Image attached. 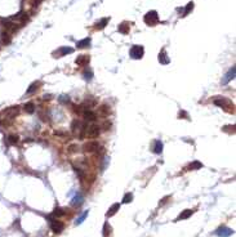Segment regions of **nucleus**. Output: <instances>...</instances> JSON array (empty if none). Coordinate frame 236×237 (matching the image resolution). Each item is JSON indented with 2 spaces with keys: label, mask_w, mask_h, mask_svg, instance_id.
Instances as JSON below:
<instances>
[{
  "label": "nucleus",
  "mask_w": 236,
  "mask_h": 237,
  "mask_svg": "<svg viewBox=\"0 0 236 237\" xmlns=\"http://www.w3.org/2000/svg\"><path fill=\"white\" fill-rule=\"evenodd\" d=\"M83 130H84L83 137H86V138H97L101 134V128L97 124H92L88 128H83Z\"/></svg>",
  "instance_id": "f257e3e1"
},
{
  "label": "nucleus",
  "mask_w": 236,
  "mask_h": 237,
  "mask_svg": "<svg viewBox=\"0 0 236 237\" xmlns=\"http://www.w3.org/2000/svg\"><path fill=\"white\" fill-rule=\"evenodd\" d=\"M48 219H49V224H51V229L53 231V232L54 233H61L63 231V228H65V224L62 222H59V220H57V219H53L52 215H49Z\"/></svg>",
  "instance_id": "f03ea898"
},
{
  "label": "nucleus",
  "mask_w": 236,
  "mask_h": 237,
  "mask_svg": "<svg viewBox=\"0 0 236 237\" xmlns=\"http://www.w3.org/2000/svg\"><path fill=\"white\" fill-rule=\"evenodd\" d=\"M145 22L149 25V26H155L157 22H159V15H157V12L156 10H150L147 12L146 15H145Z\"/></svg>",
  "instance_id": "7ed1b4c3"
},
{
  "label": "nucleus",
  "mask_w": 236,
  "mask_h": 237,
  "mask_svg": "<svg viewBox=\"0 0 236 237\" xmlns=\"http://www.w3.org/2000/svg\"><path fill=\"white\" fill-rule=\"evenodd\" d=\"M129 54L133 59H141L145 54V48L142 45H133L130 48Z\"/></svg>",
  "instance_id": "20e7f679"
},
{
  "label": "nucleus",
  "mask_w": 236,
  "mask_h": 237,
  "mask_svg": "<svg viewBox=\"0 0 236 237\" xmlns=\"http://www.w3.org/2000/svg\"><path fill=\"white\" fill-rule=\"evenodd\" d=\"M98 148H100V144H98V142L96 141H89V142H86L84 143V146H83V151L84 152H96V151H98Z\"/></svg>",
  "instance_id": "39448f33"
},
{
  "label": "nucleus",
  "mask_w": 236,
  "mask_h": 237,
  "mask_svg": "<svg viewBox=\"0 0 236 237\" xmlns=\"http://www.w3.org/2000/svg\"><path fill=\"white\" fill-rule=\"evenodd\" d=\"M214 102V105L216 106H219V107H222V108H224V110H227V111H230L231 112V102H230L228 99H226V98H218V99H214L213 101Z\"/></svg>",
  "instance_id": "423d86ee"
},
{
  "label": "nucleus",
  "mask_w": 236,
  "mask_h": 237,
  "mask_svg": "<svg viewBox=\"0 0 236 237\" xmlns=\"http://www.w3.org/2000/svg\"><path fill=\"white\" fill-rule=\"evenodd\" d=\"M18 112H19V107L18 106H13V107H9V108L7 110H4L3 111V115L5 117H9V118H13L18 115Z\"/></svg>",
  "instance_id": "0eeeda50"
},
{
  "label": "nucleus",
  "mask_w": 236,
  "mask_h": 237,
  "mask_svg": "<svg viewBox=\"0 0 236 237\" xmlns=\"http://www.w3.org/2000/svg\"><path fill=\"white\" fill-rule=\"evenodd\" d=\"M216 235L218 237H230L231 235H234V231L227 228V227H221L216 231Z\"/></svg>",
  "instance_id": "6e6552de"
},
{
  "label": "nucleus",
  "mask_w": 236,
  "mask_h": 237,
  "mask_svg": "<svg viewBox=\"0 0 236 237\" xmlns=\"http://www.w3.org/2000/svg\"><path fill=\"white\" fill-rule=\"evenodd\" d=\"M89 61H90L89 56L81 54V56H79L78 58L75 59V63H76V64H79V66H86V64L89 63Z\"/></svg>",
  "instance_id": "1a4fd4ad"
},
{
  "label": "nucleus",
  "mask_w": 236,
  "mask_h": 237,
  "mask_svg": "<svg viewBox=\"0 0 236 237\" xmlns=\"http://www.w3.org/2000/svg\"><path fill=\"white\" fill-rule=\"evenodd\" d=\"M0 41H2V44L4 45H8L10 41H12V36H10V32L8 31H4L0 34Z\"/></svg>",
  "instance_id": "9d476101"
},
{
  "label": "nucleus",
  "mask_w": 236,
  "mask_h": 237,
  "mask_svg": "<svg viewBox=\"0 0 236 237\" xmlns=\"http://www.w3.org/2000/svg\"><path fill=\"white\" fill-rule=\"evenodd\" d=\"M235 72H236V68H235V66L232 67V68H230V71L224 75V77H223V80H222V84H227L228 81H231V80L235 77Z\"/></svg>",
  "instance_id": "9b49d317"
},
{
  "label": "nucleus",
  "mask_w": 236,
  "mask_h": 237,
  "mask_svg": "<svg viewBox=\"0 0 236 237\" xmlns=\"http://www.w3.org/2000/svg\"><path fill=\"white\" fill-rule=\"evenodd\" d=\"M159 62L163 63V64H168L169 62H171V58L168 57L165 49H163V50L160 52V54H159Z\"/></svg>",
  "instance_id": "f8f14e48"
},
{
  "label": "nucleus",
  "mask_w": 236,
  "mask_h": 237,
  "mask_svg": "<svg viewBox=\"0 0 236 237\" xmlns=\"http://www.w3.org/2000/svg\"><path fill=\"white\" fill-rule=\"evenodd\" d=\"M118 30H119L120 34L127 35V34H129L130 26H129V23H128V22H123V23H120V25L118 26Z\"/></svg>",
  "instance_id": "ddd939ff"
},
{
  "label": "nucleus",
  "mask_w": 236,
  "mask_h": 237,
  "mask_svg": "<svg viewBox=\"0 0 236 237\" xmlns=\"http://www.w3.org/2000/svg\"><path fill=\"white\" fill-rule=\"evenodd\" d=\"M119 210H120V204H114V205H111V208L108 209V211L106 213V217H112V215L116 214Z\"/></svg>",
  "instance_id": "4468645a"
},
{
  "label": "nucleus",
  "mask_w": 236,
  "mask_h": 237,
  "mask_svg": "<svg viewBox=\"0 0 236 237\" xmlns=\"http://www.w3.org/2000/svg\"><path fill=\"white\" fill-rule=\"evenodd\" d=\"M84 118L86 121H90V122H93V121H96V118H97V115L94 114V112H92V111H84Z\"/></svg>",
  "instance_id": "2eb2a0df"
},
{
  "label": "nucleus",
  "mask_w": 236,
  "mask_h": 237,
  "mask_svg": "<svg viewBox=\"0 0 236 237\" xmlns=\"http://www.w3.org/2000/svg\"><path fill=\"white\" fill-rule=\"evenodd\" d=\"M191 215H192V210L191 209H186V210H183L182 213H181L179 215H178V218H177V220H183V219H187V218H190Z\"/></svg>",
  "instance_id": "dca6fc26"
},
{
  "label": "nucleus",
  "mask_w": 236,
  "mask_h": 237,
  "mask_svg": "<svg viewBox=\"0 0 236 237\" xmlns=\"http://www.w3.org/2000/svg\"><path fill=\"white\" fill-rule=\"evenodd\" d=\"M74 49L72 48H67V46H62L61 49H58V52H56L54 54H58V56H65V54H70V53H72Z\"/></svg>",
  "instance_id": "f3484780"
},
{
  "label": "nucleus",
  "mask_w": 236,
  "mask_h": 237,
  "mask_svg": "<svg viewBox=\"0 0 236 237\" xmlns=\"http://www.w3.org/2000/svg\"><path fill=\"white\" fill-rule=\"evenodd\" d=\"M83 201H84V198H83V196L80 195V193H78L74 198H72V201H71V204H72L74 206H79V205H81L83 204Z\"/></svg>",
  "instance_id": "a211bd4d"
},
{
  "label": "nucleus",
  "mask_w": 236,
  "mask_h": 237,
  "mask_svg": "<svg viewBox=\"0 0 236 237\" xmlns=\"http://www.w3.org/2000/svg\"><path fill=\"white\" fill-rule=\"evenodd\" d=\"M40 85H41V83H40V81H35V83H32V84L30 85V87H29V89H27V91H26V93H27V94H31V93H34L35 90H37V89H39V87H40Z\"/></svg>",
  "instance_id": "6ab92c4d"
},
{
  "label": "nucleus",
  "mask_w": 236,
  "mask_h": 237,
  "mask_svg": "<svg viewBox=\"0 0 236 237\" xmlns=\"http://www.w3.org/2000/svg\"><path fill=\"white\" fill-rule=\"evenodd\" d=\"M23 110L27 112V114H34L35 112V105L32 102H27V103L23 106Z\"/></svg>",
  "instance_id": "aec40b11"
},
{
  "label": "nucleus",
  "mask_w": 236,
  "mask_h": 237,
  "mask_svg": "<svg viewBox=\"0 0 236 237\" xmlns=\"http://www.w3.org/2000/svg\"><path fill=\"white\" fill-rule=\"evenodd\" d=\"M89 44H90V37H85V39L76 43V46L78 48H86V46H89Z\"/></svg>",
  "instance_id": "412c9836"
},
{
  "label": "nucleus",
  "mask_w": 236,
  "mask_h": 237,
  "mask_svg": "<svg viewBox=\"0 0 236 237\" xmlns=\"http://www.w3.org/2000/svg\"><path fill=\"white\" fill-rule=\"evenodd\" d=\"M108 21H110V18H102L100 22L96 23V29L97 30H103V29L106 27V25L108 23Z\"/></svg>",
  "instance_id": "4be33fe9"
},
{
  "label": "nucleus",
  "mask_w": 236,
  "mask_h": 237,
  "mask_svg": "<svg viewBox=\"0 0 236 237\" xmlns=\"http://www.w3.org/2000/svg\"><path fill=\"white\" fill-rule=\"evenodd\" d=\"M153 152L157 153V155L163 152V143H161V141H155V144H153Z\"/></svg>",
  "instance_id": "5701e85b"
},
{
  "label": "nucleus",
  "mask_w": 236,
  "mask_h": 237,
  "mask_svg": "<svg viewBox=\"0 0 236 237\" xmlns=\"http://www.w3.org/2000/svg\"><path fill=\"white\" fill-rule=\"evenodd\" d=\"M203 168V164L200 161H194V163H191L188 165V169L190 170H197V169H201Z\"/></svg>",
  "instance_id": "b1692460"
},
{
  "label": "nucleus",
  "mask_w": 236,
  "mask_h": 237,
  "mask_svg": "<svg viewBox=\"0 0 236 237\" xmlns=\"http://www.w3.org/2000/svg\"><path fill=\"white\" fill-rule=\"evenodd\" d=\"M133 201V193H125L124 195V197H123V202L124 204H129V202H132Z\"/></svg>",
  "instance_id": "393cba45"
},
{
  "label": "nucleus",
  "mask_w": 236,
  "mask_h": 237,
  "mask_svg": "<svg viewBox=\"0 0 236 237\" xmlns=\"http://www.w3.org/2000/svg\"><path fill=\"white\" fill-rule=\"evenodd\" d=\"M62 215H65V211H63V210L61 209V208H56V209H54V211L52 213V217H62Z\"/></svg>",
  "instance_id": "a878e982"
},
{
  "label": "nucleus",
  "mask_w": 236,
  "mask_h": 237,
  "mask_svg": "<svg viewBox=\"0 0 236 237\" xmlns=\"http://www.w3.org/2000/svg\"><path fill=\"white\" fill-rule=\"evenodd\" d=\"M194 9V3L192 2H190L188 4H187V7H186V9H185V12H183V14H182V17H186V15H187L191 10Z\"/></svg>",
  "instance_id": "bb28decb"
},
{
  "label": "nucleus",
  "mask_w": 236,
  "mask_h": 237,
  "mask_svg": "<svg viewBox=\"0 0 236 237\" xmlns=\"http://www.w3.org/2000/svg\"><path fill=\"white\" fill-rule=\"evenodd\" d=\"M17 142H18V136H14V134H12V136L8 137V143L9 144H16Z\"/></svg>",
  "instance_id": "cd10ccee"
},
{
  "label": "nucleus",
  "mask_w": 236,
  "mask_h": 237,
  "mask_svg": "<svg viewBox=\"0 0 236 237\" xmlns=\"http://www.w3.org/2000/svg\"><path fill=\"white\" fill-rule=\"evenodd\" d=\"M88 214H89V211H88V210H86V211H84V214L83 215H81V217L80 218H78V220H76V225H78V224H81V223H83L84 222V220H85V218L88 217Z\"/></svg>",
  "instance_id": "c85d7f7f"
},
{
  "label": "nucleus",
  "mask_w": 236,
  "mask_h": 237,
  "mask_svg": "<svg viewBox=\"0 0 236 237\" xmlns=\"http://www.w3.org/2000/svg\"><path fill=\"white\" fill-rule=\"evenodd\" d=\"M80 128H81V122H80L79 120H75V121L72 122V125H71V129H72L74 132H76V130H78V129H80ZM81 129H83V128H81Z\"/></svg>",
  "instance_id": "c756f323"
},
{
  "label": "nucleus",
  "mask_w": 236,
  "mask_h": 237,
  "mask_svg": "<svg viewBox=\"0 0 236 237\" xmlns=\"http://www.w3.org/2000/svg\"><path fill=\"white\" fill-rule=\"evenodd\" d=\"M92 77H93V72L90 71V70H89V71H85V72H84V79H85V80L90 81Z\"/></svg>",
  "instance_id": "7c9ffc66"
},
{
  "label": "nucleus",
  "mask_w": 236,
  "mask_h": 237,
  "mask_svg": "<svg viewBox=\"0 0 236 237\" xmlns=\"http://www.w3.org/2000/svg\"><path fill=\"white\" fill-rule=\"evenodd\" d=\"M110 229H111V227L108 225V223H105V227H103V236L107 237V235L110 233Z\"/></svg>",
  "instance_id": "2f4dec72"
},
{
  "label": "nucleus",
  "mask_w": 236,
  "mask_h": 237,
  "mask_svg": "<svg viewBox=\"0 0 236 237\" xmlns=\"http://www.w3.org/2000/svg\"><path fill=\"white\" fill-rule=\"evenodd\" d=\"M59 102H61V103H69L70 102L69 95H61L59 97Z\"/></svg>",
  "instance_id": "473e14b6"
},
{
  "label": "nucleus",
  "mask_w": 236,
  "mask_h": 237,
  "mask_svg": "<svg viewBox=\"0 0 236 237\" xmlns=\"http://www.w3.org/2000/svg\"><path fill=\"white\" fill-rule=\"evenodd\" d=\"M100 111L102 112V114H108V112H110V107H107V106H102L101 107V108H100Z\"/></svg>",
  "instance_id": "72a5a7b5"
},
{
  "label": "nucleus",
  "mask_w": 236,
  "mask_h": 237,
  "mask_svg": "<svg viewBox=\"0 0 236 237\" xmlns=\"http://www.w3.org/2000/svg\"><path fill=\"white\" fill-rule=\"evenodd\" d=\"M76 149H79V147L76 146V144H72V146L69 147V152L70 153H74V152H76Z\"/></svg>",
  "instance_id": "f704fd0d"
},
{
  "label": "nucleus",
  "mask_w": 236,
  "mask_h": 237,
  "mask_svg": "<svg viewBox=\"0 0 236 237\" xmlns=\"http://www.w3.org/2000/svg\"><path fill=\"white\" fill-rule=\"evenodd\" d=\"M168 198H169V196H167V197H164V198H163V200H161L160 202H159V205H164V204H165V202H167V200H168Z\"/></svg>",
  "instance_id": "c9c22d12"
}]
</instances>
